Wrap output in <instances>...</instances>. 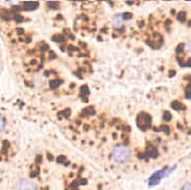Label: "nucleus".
Here are the masks:
<instances>
[{"label": "nucleus", "instance_id": "0eeeda50", "mask_svg": "<svg viewBox=\"0 0 191 190\" xmlns=\"http://www.w3.org/2000/svg\"><path fill=\"white\" fill-rule=\"evenodd\" d=\"M186 49H187V51H188V53L191 55V41L190 42H188V44L186 45Z\"/></svg>", "mask_w": 191, "mask_h": 190}, {"label": "nucleus", "instance_id": "20e7f679", "mask_svg": "<svg viewBox=\"0 0 191 190\" xmlns=\"http://www.w3.org/2000/svg\"><path fill=\"white\" fill-rule=\"evenodd\" d=\"M111 25H113V27H115V28H121L122 26L124 25V16L123 14H116L115 16H113V21H111Z\"/></svg>", "mask_w": 191, "mask_h": 190}, {"label": "nucleus", "instance_id": "7ed1b4c3", "mask_svg": "<svg viewBox=\"0 0 191 190\" xmlns=\"http://www.w3.org/2000/svg\"><path fill=\"white\" fill-rule=\"evenodd\" d=\"M16 190H37V188L31 181L27 179H21L16 184Z\"/></svg>", "mask_w": 191, "mask_h": 190}, {"label": "nucleus", "instance_id": "423d86ee", "mask_svg": "<svg viewBox=\"0 0 191 190\" xmlns=\"http://www.w3.org/2000/svg\"><path fill=\"white\" fill-rule=\"evenodd\" d=\"M181 190H191V183H185L181 187Z\"/></svg>", "mask_w": 191, "mask_h": 190}, {"label": "nucleus", "instance_id": "f03ea898", "mask_svg": "<svg viewBox=\"0 0 191 190\" xmlns=\"http://www.w3.org/2000/svg\"><path fill=\"white\" fill-rule=\"evenodd\" d=\"M176 169H177V165H174V166L171 167V168H166V169L158 170V171L154 172V173L149 177V179H148L149 186L154 187L156 185H158L163 179H165V178H167L168 176H170Z\"/></svg>", "mask_w": 191, "mask_h": 190}, {"label": "nucleus", "instance_id": "39448f33", "mask_svg": "<svg viewBox=\"0 0 191 190\" xmlns=\"http://www.w3.org/2000/svg\"><path fill=\"white\" fill-rule=\"evenodd\" d=\"M4 127H5V122H4L3 117H0V133L4 130Z\"/></svg>", "mask_w": 191, "mask_h": 190}, {"label": "nucleus", "instance_id": "f257e3e1", "mask_svg": "<svg viewBox=\"0 0 191 190\" xmlns=\"http://www.w3.org/2000/svg\"><path fill=\"white\" fill-rule=\"evenodd\" d=\"M111 156H113V159L116 164H127L131 159L132 151L126 145H118L113 148Z\"/></svg>", "mask_w": 191, "mask_h": 190}]
</instances>
